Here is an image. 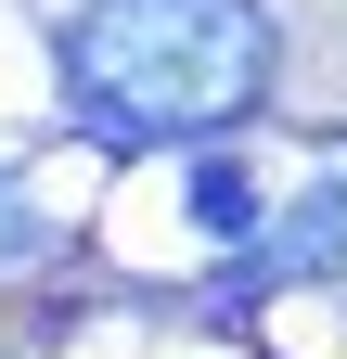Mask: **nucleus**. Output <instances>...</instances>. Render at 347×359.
I'll return each mask as SVG.
<instances>
[{"label": "nucleus", "mask_w": 347, "mask_h": 359, "mask_svg": "<svg viewBox=\"0 0 347 359\" xmlns=\"http://www.w3.org/2000/svg\"><path fill=\"white\" fill-rule=\"evenodd\" d=\"M283 26L270 0H77L52 26V77L65 116L103 154H155V142H232L270 103Z\"/></svg>", "instance_id": "f257e3e1"}, {"label": "nucleus", "mask_w": 347, "mask_h": 359, "mask_svg": "<svg viewBox=\"0 0 347 359\" xmlns=\"http://www.w3.org/2000/svg\"><path fill=\"white\" fill-rule=\"evenodd\" d=\"M52 257H65V218L39 205L26 180H13V167H0V283H39Z\"/></svg>", "instance_id": "7ed1b4c3"}, {"label": "nucleus", "mask_w": 347, "mask_h": 359, "mask_svg": "<svg viewBox=\"0 0 347 359\" xmlns=\"http://www.w3.org/2000/svg\"><path fill=\"white\" fill-rule=\"evenodd\" d=\"M193 231H219V244H257V180L232 154H206L193 167Z\"/></svg>", "instance_id": "20e7f679"}, {"label": "nucleus", "mask_w": 347, "mask_h": 359, "mask_svg": "<svg viewBox=\"0 0 347 359\" xmlns=\"http://www.w3.org/2000/svg\"><path fill=\"white\" fill-rule=\"evenodd\" d=\"M334 269H347V154L283 205V231H257V257L232 269L219 295H193V308H232V295H270V283H334Z\"/></svg>", "instance_id": "f03ea898"}]
</instances>
